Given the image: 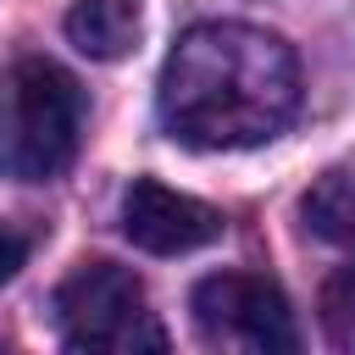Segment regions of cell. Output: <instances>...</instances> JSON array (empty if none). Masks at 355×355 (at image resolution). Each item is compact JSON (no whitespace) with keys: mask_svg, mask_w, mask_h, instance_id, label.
Wrapping results in <instances>:
<instances>
[{"mask_svg":"<svg viewBox=\"0 0 355 355\" xmlns=\"http://www.w3.org/2000/svg\"><path fill=\"white\" fill-rule=\"evenodd\" d=\"M194 327L211 349H239V355H294L300 327L283 300V288L261 272H211L189 294Z\"/></svg>","mask_w":355,"mask_h":355,"instance_id":"cell-4","label":"cell"},{"mask_svg":"<svg viewBox=\"0 0 355 355\" xmlns=\"http://www.w3.org/2000/svg\"><path fill=\"white\" fill-rule=\"evenodd\" d=\"M61 28L89 61H122L139 44L144 11H139V0H78Z\"/></svg>","mask_w":355,"mask_h":355,"instance_id":"cell-6","label":"cell"},{"mask_svg":"<svg viewBox=\"0 0 355 355\" xmlns=\"http://www.w3.org/2000/svg\"><path fill=\"white\" fill-rule=\"evenodd\" d=\"M55 327L67 349H100V355H161L166 327L150 311L144 283L116 261H78L55 300Z\"/></svg>","mask_w":355,"mask_h":355,"instance_id":"cell-3","label":"cell"},{"mask_svg":"<svg viewBox=\"0 0 355 355\" xmlns=\"http://www.w3.org/2000/svg\"><path fill=\"white\" fill-rule=\"evenodd\" d=\"M22 261H28V233L11 227V222H0V288L22 272Z\"/></svg>","mask_w":355,"mask_h":355,"instance_id":"cell-9","label":"cell"},{"mask_svg":"<svg viewBox=\"0 0 355 355\" xmlns=\"http://www.w3.org/2000/svg\"><path fill=\"white\" fill-rule=\"evenodd\" d=\"M322 333L333 349L355 355V261L322 283Z\"/></svg>","mask_w":355,"mask_h":355,"instance_id":"cell-8","label":"cell"},{"mask_svg":"<svg viewBox=\"0 0 355 355\" xmlns=\"http://www.w3.org/2000/svg\"><path fill=\"white\" fill-rule=\"evenodd\" d=\"M300 216H305V227H311L316 239L355 250V155L333 161V166L305 189Z\"/></svg>","mask_w":355,"mask_h":355,"instance_id":"cell-7","label":"cell"},{"mask_svg":"<svg viewBox=\"0 0 355 355\" xmlns=\"http://www.w3.org/2000/svg\"><path fill=\"white\" fill-rule=\"evenodd\" d=\"M222 211L194 200V194H178L155 178H133L128 194H122V233L150 250V255H189V250H205L222 239Z\"/></svg>","mask_w":355,"mask_h":355,"instance_id":"cell-5","label":"cell"},{"mask_svg":"<svg viewBox=\"0 0 355 355\" xmlns=\"http://www.w3.org/2000/svg\"><path fill=\"white\" fill-rule=\"evenodd\" d=\"M300 111L294 50L250 22H194L161 61L155 116L189 150H250Z\"/></svg>","mask_w":355,"mask_h":355,"instance_id":"cell-1","label":"cell"},{"mask_svg":"<svg viewBox=\"0 0 355 355\" xmlns=\"http://www.w3.org/2000/svg\"><path fill=\"white\" fill-rule=\"evenodd\" d=\"M83 139V89L67 67L22 55L0 72V178L44 183L72 166Z\"/></svg>","mask_w":355,"mask_h":355,"instance_id":"cell-2","label":"cell"}]
</instances>
